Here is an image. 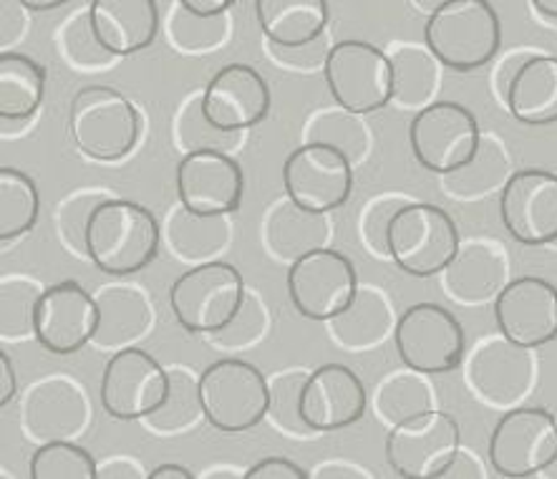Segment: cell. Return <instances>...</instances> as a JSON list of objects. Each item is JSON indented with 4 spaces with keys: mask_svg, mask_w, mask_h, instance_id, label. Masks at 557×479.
Segmentation results:
<instances>
[{
    "mask_svg": "<svg viewBox=\"0 0 557 479\" xmlns=\"http://www.w3.org/2000/svg\"><path fill=\"white\" fill-rule=\"evenodd\" d=\"M162 228L145 205L109 197L94 210L86 228V253L101 273L126 278L157 258Z\"/></svg>",
    "mask_w": 557,
    "mask_h": 479,
    "instance_id": "1",
    "label": "cell"
},
{
    "mask_svg": "<svg viewBox=\"0 0 557 479\" xmlns=\"http://www.w3.org/2000/svg\"><path fill=\"white\" fill-rule=\"evenodd\" d=\"M424 44L444 69H484L503 46V23L490 0H447L429 13Z\"/></svg>",
    "mask_w": 557,
    "mask_h": 479,
    "instance_id": "2",
    "label": "cell"
},
{
    "mask_svg": "<svg viewBox=\"0 0 557 479\" xmlns=\"http://www.w3.org/2000/svg\"><path fill=\"white\" fill-rule=\"evenodd\" d=\"M69 134L84 157L119 162L137 147L141 119L137 107L114 86H82L69 103Z\"/></svg>",
    "mask_w": 557,
    "mask_h": 479,
    "instance_id": "3",
    "label": "cell"
},
{
    "mask_svg": "<svg viewBox=\"0 0 557 479\" xmlns=\"http://www.w3.org/2000/svg\"><path fill=\"white\" fill-rule=\"evenodd\" d=\"M248 285L233 262L207 260L185 270L170 287V306L182 329L212 335L240 310Z\"/></svg>",
    "mask_w": 557,
    "mask_h": 479,
    "instance_id": "4",
    "label": "cell"
},
{
    "mask_svg": "<svg viewBox=\"0 0 557 479\" xmlns=\"http://www.w3.org/2000/svg\"><path fill=\"white\" fill-rule=\"evenodd\" d=\"M459 230L447 210L429 202H406L388 225V258L413 278L447 270L459 253Z\"/></svg>",
    "mask_w": 557,
    "mask_h": 479,
    "instance_id": "5",
    "label": "cell"
},
{
    "mask_svg": "<svg viewBox=\"0 0 557 479\" xmlns=\"http://www.w3.org/2000/svg\"><path fill=\"white\" fill-rule=\"evenodd\" d=\"M205 419L225 434H243L268 419V377L243 358H220L200 373Z\"/></svg>",
    "mask_w": 557,
    "mask_h": 479,
    "instance_id": "6",
    "label": "cell"
},
{
    "mask_svg": "<svg viewBox=\"0 0 557 479\" xmlns=\"http://www.w3.org/2000/svg\"><path fill=\"white\" fill-rule=\"evenodd\" d=\"M323 76L333 101L354 111L373 114L394 101V61L384 48L369 41H338L329 48Z\"/></svg>",
    "mask_w": 557,
    "mask_h": 479,
    "instance_id": "7",
    "label": "cell"
},
{
    "mask_svg": "<svg viewBox=\"0 0 557 479\" xmlns=\"http://www.w3.org/2000/svg\"><path fill=\"white\" fill-rule=\"evenodd\" d=\"M490 465L499 477L528 479L557 465V419L543 406H509L490 434Z\"/></svg>",
    "mask_w": 557,
    "mask_h": 479,
    "instance_id": "8",
    "label": "cell"
},
{
    "mask_svg": "<svg viewBox=\"0 0 557 479\" xmlns=\"http://www.w3.org/2000/svg\"><path fill=\"white\" fill-rule=\"evenodd\" d=\"M409 144L417 162L434 174H451L476 157L482 132L465 103L429 101L413 114Z\"/></svg>",
    "mask_w": 557,
    "mask_h": 479,
    "instance_id": "9",
    "label": "cell"
},
{
    "mask_svg": "<svg viewBox=\"0 0 557 479\" xmlns=\"http://www.w3.org/2000/svg\"><path fill=\"white\" fill-rule=\"evenodd\" d=\"M394 343L406 369L424 377L455 371L467 351L465 329L440 303H413L406 308L396 321Z\"/></svg>",
    "mask_w": 557,
    "mask_h": 479,
    "instance_id": "10",
    "label": "cell"
},
{
    "mask_svg": "<svg viewBox=\"0 0 557 479\" xmlns=\"http://www.w3.org/2000/svg\"><path fill=\"white\" fill-rule=\"evenodd\" d=\"M461 450V429L447 412L429 409L388 427L386 459L401 479H440Z\"/></svg>",
    "mask_w": 557,
    "mask_h": 479,
    "instance_id": "11",
    "label": "cell"
},
{
    "mask_svg": "<svg viewBox=\"0 0 557 479\" xmlns=\"http://www.w3.org/2000/svg\"><path fill=\"white\" fill-rule=\"evenodd\" d=\"M358 293L354 262L331 245L315 247L288 266V295L293 308L308 321L329 323L351 306Z\"/></svg>",
    "mask_w": 557,
    "mask_h": 479,
    "instance_id": "12",
    "label": "cell"
},
{
    "mask_svg": "<svg viewBox=\"0 0 557 479\" xmlns=\"http://www.w3.org/2000/svg\"><path fill=\"white\" fill-rule=\"evenodd\" d=\"M170 394V369L139 346L119 348L103 366L101 406L119 421H141Z\"/></svg>",
    "mask_w": 557,
    "mask_h": 479,
    "instance_id": "13",
    "label": "cell"
},
{
    "mask_svg": "<svg viewBox=\"0 0 557 479\" xmlns=\"http://www.w3.org/2000/svg\"><path fill=\"white\" fill-rule=\"evenodd\" d=\"M283 187L310 212L341 210L354 192V162L346 151L323 142H306L283 164Z\"/></svg>",
    "mask_w": 557,
    "mask_h": 479,
    "instance_id": "14",
    "label": "cell"
},
{
    "mask_svg": "<svg viewBox=\"0 0 557 479\" xmlns=\"http://www.w3.org/2000/svg\"><path fill=\"white\" fill-rule=\"evenodd\" d=\"M499 214L512 240L528 247L557 243V174L540 167L512 172L499 195Z\"/></svg>",
    "mask_w": 557,
    "mask_h": 479,
    "instance_id": "15",
    "label": "cell"
},
{
    "mask_svg": "<svg viewBox=\"0 0 557 479\" xmlns=\"http://www.w3.org/2000/svg\"><path fill=\"white\" fill-rule=\"evenodd\" d=\"M91 425V402L82 383L71 377H46L26 391L21 402V427L30 442L82 437Z\"/></svg>",
    "mask_w": 557,
    "mask_h": 479,
    "instance_id": "16",
    "label": "cell"
},
{
    "mask_svg": "<svg viewBox=\"0 0 557 479\" xmlns=\"http://www.w3.org/2000/svg\"><path fill=\"white\" fill-rule=\"evenodd\" d=\"M99 329V303L82 283L49 285L36 308L34 339L55 356H71L89 346Z\"/></svg>",
    "mask_w": 557,
    "mask_h": 479,
    "instance_id": "17",
    "label": "cell"
},
{
    "mask_svg": "<svg viewBox=\"0 0 557 479\" xmlns=\"http://www.w3.org/2000/svg\"><path fill=\"white\" fill-rule=\"evenodd\" d=\"M245 174L230 151H187L177 164V197L197 214H235L240 210Z\"/></svg>",
    "mask_w": 557,
    "mask_h": 479,
    "instance_id": "18",
    "label": "cell"
},
{
    "mask_svg": "<svg viewBox=\"0 0 557 479\" xmlns=\"http://www.w3.org/2000/svg\"><path fill=\"white\" fill-rule=\"evenodd\" d=\"M495 321L517 346H547L557 339V287L545 278H515L497 293Z\"/></svg>",
    "mask_w": 557,
    "mask_h": 479,
    "instance_id": "19",
    "label": "cell"
},
{
    "mask_svg": "<svg viewBox=\"0 0 557 479\" xmlns=\"http://www.w3.org/2000/svg\"><path fill=\"white\" fill-rule=\"evenodd\" d=\"M273 107L265 76L248 63H227L202 89V109L222 132H248L262 124Z\"/></svg>",
    "mask_w": 557,
    "mask_h": 479,
    "instance_id": "20",
    "label": "cell"
},
{
    "mask_svg": "<svg viewBox=\"0 0 557 479\" xmlns=\"http://www.w3.org/2000/svg\"><path fill=\"white\" fill-rule=\"evenodd\" d=\"M467 381L474 394L492 406H515L535 383L532 348L517 346L503 333L484 339L467 364Z\"/></svg>",
    "mask_w": 557,
    "mask_h": 479,
    "instance_id": "21",
    "label": "cell"
},
{
    "mask_svg": "<svg viewBox=\"0 0 557 479\" xmlns=\"http://www.w3.org/2000/svg\"><path fill=\"white\" fill-rule=\"evenodd\" d=\"M300 409L315 434H329L363 419L369 412V391L346 364H323L308 373Z\"/></svg>",
    "mask_w": 557,
    "mask_h": 479,
    "instance_id": "22",
    "label": "cell"
},
{
    "mask_svg": "<svg viewBox=\"0 0 557 479\" xmlns=\"http://www.w3.org/2000/svg\"><path fill=\"white\" fill-rule=\"evenodd\" d=\"M99 329L91 346L119 351L147 339L154 326V306L139 285H101L97 293Z\"/></svg>",
    "mask_w": 557,
    "mask_h": 479,
    "instance_id": "23",
    "label": "cell"
},
{
    "mask_svg": "<svg viewBox=\"0 0 557 479\" xmlns=\"http://www.w3.org/2000/svg\"><path fill=\"white\" fill-rule=\"evenodd\" d=\"M331 212H310L293 202L288 195L273 202L262 222V240H265L268 253L288 266L315 247L331 245Z\"/></svg>",
    "mask_w": 557,
    "mask_h": 479,
    "instance_id": "24",
    "label": "cell"
},
{
    "mask_svg": "<svg viewBox=\"0 0 557 479\" xmlns=\"http://www.w3.org/2000/svg\"><path fill=\"white\" fill-rule=\"evenodd\" d=\"M91 23L111 53H139L154 44L159 34L157 0H91Z\"/></svg>",
    "mask_w": 557,
    "mask_h": 479,
    "instance_id": "25",
    "label": "cell"
},
{
    "mask_svg": "<svg viewBox=\"0 0 557 479\" xmlns=\"http://www.w3.org/2000/svg\"><path fill=\"white\" fill-rule=\"evenodd\" d=\"M507 258L499 245L487 240H472L461 245L457 258L444 270V285L447 293L459 303L474 306V303L490 300L492 295L507 285Z\"/></svg>",
    "mask_w": 557,
    "mask_h": 479,
    "instance_id": "26",
    "label": "cell"
},
{
    "mask_svg": "<svg viewBox=\"0 0 557 479\" xmlns=\"http://www.w3.org/2000/svg\"><path fill=\"white\" fill-rule=\"evenodd\" d=\"M230 214H197L185 205L172 207L166 212L162 237L174 258L189 266L214 260L233 240V228L227 222Z\"/></svg>",
    "mask_w": 557,
    "mask_h": 479,
    "instance_id": "27",
    "label": "cell"
},
{
    "mask_svg": "<svg viewBox=\"0 0 557 479\" xmlns=\"http://www.w3.org/2000/svg\"><path fill=\"white\" fill-rule=\"evenodd\" d=\"M394 329V306L376 285H358L351 306L329 321L333 341L354 354L376 348Z\"/></svg>",
    "mask_w": 557,
    "mask_h": 479,
    "instance_id": "28",
    "label": "cell"
},
{
    "mask_svg": "<svg viewBox=\"0 0 557 479\" xmlns=\"http://www.w3.org/2000/svg\"><path fill=\"white\" fill-rule=\"evenodd\" d=\"M505 103L520 124H557V56L532 53L509 84Z\"/></svg>",
    "mask_w": 557,
    "mask_h": 479,
    "instance_id": "29",
    "label": "cell"
},
{
    "mask_svg": "<svg viewBox=\"0 0 557 479\" xmlns=\"http://www.w3.org/2000/svg\"><path fill=\"white\" fill-rule=\"evenodd\" d=\"M255 15L268 44L285 48L318 41L331 21L329 0H255Z\"/></svg>",
    "mask_w": 557,
    "mask_h": 479,
    "instance_id": "30",
    "label": "cell"
},
{
    "mask_svg": "<svg viewBox=\"0 0 557 479\" xmlns=\"http://www.w3.org/2000/svg\"><path fill=\"white\" fill-rule=\"evenodd\" d=\"M46 96V69L18 51L0 53V119L21 124L41 109Z\"/></svg>",
    "mask_w": 557,
    "mask_h": 479,
    "instance_id": "31",
    "label": "cell"
},
{
    "mask_svg": "<svg viewBox=\"0 0 557 479\" xmlns=\"http://www.w3.org/2000/svg\"><path fill=\"white\" fill-rule=\"evenodd\" d=\"M205 419V406L200 394V377H195L187 366L170 369V394L157 412L141 421L152 434H185Z\"/></svg>",
    "mask_w": 557,
    "mask_h": 479,
    "instance_id": "32",
    "label": "cell"
},
{
    "mask_svg": "<svg viewBox=\"0 0 557 479\" xmlns=\"http://www.w3.org/2000/svg\"><path fill=\"white\" fill-rule=\"evenodd\" d=\"M164 36L180 53H210L230 41L233 19L230 13L200 15L174 0L164 19Z\"/></svg>",
    "mask_w": 557,
    "mask_h": 479,
    "instance_id": "33",
    "label": "cell"
},
{
    "mask_svg": "<svg viewBox=\"0 0 557 479\" xmlns=\"http://www.w3.org/2000/svg\"><path fill=\"white\" fill-rule=\"evenodd\" d=\"M396 91L394 103L404 109H421L426 107L432 94L440 86V59L419 46H396L392 53Z\"/></svg>",
    "mask_w": 557,
    "mask_h": 479,
    "instance_id": "34",
    "label": "cell"
},
{
    "mask_svg": "<svg viewBox=\"0 0 557 479\" xmlns=\"http://www.w3.org/2000/svg\"><path fill=\"white\" fill-rule=\"evenodd\" d=\"M429 409H434V389L426 383L424 373L411 369L386 377L373 394V412L386 427L401 425Z\"/></svg>",
    "mask_w": 557,
    "mask_h": 479,
    "instance_id": "35",
    "label": "cell"
},
{
    "mask_svg": "<svg viewBox=\"0 0 557 479\" xmlns=\"http://www.w3.org/2000/svg\"><path fill=\"white\" fill-rule=\"evenodd\" d=\"M41 195L34 177L15 167H0V240L11 243L36 228Z\"/></svg>",
    "mask_w": 557,
    "mask_h": 479,
    "instance_id": "36",
    "label": "cell"
},
{
    "mask_svg": "<svg viewBox=\"0 0 557 479\" xmlns=\"http://www.w3.org/2000/svg\"><path fill=\"white\" fill-rule=\"evenodd\" d=\"M55 46H59L61 59L74 71H103L119 59L97 36L89 5L78 8L61 23L55 30Z\"/></svg>",
    "mask_w": 557,
    "mask_h": 479,
    "instance_id": "37",
    "label": "cell"
},
{
    "mask_svg": "<svg viewBox=\"0 0 557 479\" xmlns=\"http://www.w3.org/2000/svg\"><path fill=\"white\" fill-rule=\"evenodd\" d=\"M46 287L28 275H3L0 281V339L23 341L36 335V308Z\"/></svg>",
    "mask_w": 557,
    "mask_h": 479,
    "instance_id": "38",
    "label": "cell"
},
{
    "mask_svg": "<svg viewBox=\"0 0 557 479\" xmlns=\"http://www.w3.org/2000/svg\"><path fill=\"white\" fill-rule=\"evenodd\" d=\"M509 159L503 144H499L495 137H482L480 151L476 157L461 170L444 174L447 177V189L457 197H482L487 192L505 187V182L509 180Z\"/></svg>",
    "mask_w": 557,
    "mask_h": 479,
    "instance_id": "39",
    "label": "cell"
},
{
    "mask_svg": "<svg viewBox=\"0 0 557 479\" xmlns=\"http://www.w3.org/2000/svg\"><path fill=\"white\" fill-rule=\"evenodd\" d=\"M306 369H285L277 371L275 377L268 379L270 404H268V421L281 434L290 439H310L315 431L306 425L300 398H304V386L308 379Z\"/></svg>",
    "mask_w": 557,
    "mask_h": 479,
    "instance_id": "40",
    "label": "cell"
},
{
    "mask_svg": "<svg viewBox=\"0 0 557 479\" xmlns=\"http://www.w3.org/2000/svg\"><path fill=\"white\" fill-rule=\"evenodd\" d=\"M358 116L361 114H354L341 103L333 109H318L306 122V142L331 144V147L346 151L354 164L361 162L369 151V132Z\"/></svg>",
    "mask_w": 557,
    "mask_h": 479,
    "instance_id": "41",
    "label": "cell"
},
{
    "mask_svg": "<svg viewBox=\"0 0 557 479\" xmlns=\"http://www.w3.org/2000/svg\"><path fill=\"white\" fill-rule=\"evenodd\" d=\"M240 134L245 132H222L207 119L202 109V91H197L189 96V99H185L172 122L174 147L185 151V155L197 149L230 151L240 147Z\"/></svg>",
    "mask_w": 557,
    "mask_h": 479,
    "instance_id": "42",
    "label": "cell"
},
{
    "mask_svg": "<svg viewBox=\"0 0 557 479\" xmlns=\"http://www.w3.org/2000/svg\"><path fill=\"white\" fill-rule=\"evenodd\" d=\"M30 479H99V462L71 439L38 444L28 465Z\"/></svg>",
    "mask_w": 557,
    "mask_h": 479,
    "instance_id": "43",
    "label": "cell"
},
{
    "mask_svg": "<svg viewBox=\"0 0 557 479\" xmlns=\"http://www.w3.org/2000/svg\"><path fill=\"white\" fill-rule=\"evenodd\" d=\"M109 197H114L109 189L82 187L63 197L61 205L55 207V233H59L61 245L71 255H76V258L89 260V253H86V228H89L94 210Z\"/></svg>",
    "mask_w": 557,
    "mask_h": 479,
    "instance_id": "44",
    "label": "cell"
},
{
    "mask_svg": "<svg viewBox=\"0 0 557 479\" xmlns=\"http://www.w3.org/2000/svg\"><path fill=\"white\" fill-rule=\"evenodd\" d=\"M270 326H273V318H270L265 300H262V295L258 291L248 287L237 316L222 331L207 335V341H210L212 346L225 351L258 346V343L268 335Z\"/></svg>",
    "mask_w": 557,
    "mask_h": 479,
    "instance_id": "45",
    "label": "cell"
},
{
    "mask_svg": "<svg viewBox=\"0 0 557 479\" xmlns=\"http://www.w3.org/2000/svg\"><path fill=\"white\" fill-rule=\"evenodd\" d=\"M406 202L404 195H379L366 202L358 222V233L366 245V250L376 255V258H388V225H392L394 214L401 210Z\"/></svg>",
    "mask_w": 557,
    "mask_h": 479,
    "instance_id": "46",
    "label": "cell"
},
{
    "mask_svg": "<svg viewBox=\"0 0 557 479\" xmlns=\"http://www.w3.org/2000/svg\"><path fill=\"white\" fill-rule=\"evenodd\" d=\"M28 11L21 0H0V48L11 51L28 34Z\"/></svg>",
    "mask_w": 557,
    "mask_h": 479,
    "instance_id": "47",
    "label": "cell"
},
{
    "mask_svg": "<svg viewBox=\"0 0 557 479\" xmlns=\"http://www.w3.org/2000/svg\"><path fill=\"white\" fill-rule=\"evenodd\" d=\"M308 477L310 472H306L304 467L285 457L260 459L258 465H252L248 472H245V479H308Z\"/></svg>",
    "mask_w": 557,
    "mask_h": 479,
    "instance_id": "48",
    "label": "cell"
},
{
    "mask_svg": "<svg viewBox=\"0 0 557 479\" xmlns=\"http://www.w3.org/2000/svg\"><path fill=\"white\" fill-rule=\"evenodd\" d=\"M99 479H149V472L139 459L129 454H116V457L99 462Z\"/></svg>",
    "mask_w": 557,
    "mask_h": 479,
    "instance_id": "49",
    "label": "cell"
},
{
    "mask_svg": "<svg viewBox=\"0 0 557 479\" xmlns=\"http://www.w3.org/2000/svg\"><path fill=\"white\" fill-rule=\"evenodd\" d=\"M313 479H373L369 469H363L361 465H354L348 459H329L323 465H318L313 472H310Z\"/></svg>",
    "mask_w": 557,
    "mask_h": 479,
    "instance_id": "50",
    "label": "cell"
},
{
    "mask_svg": "<svg viewBox=\"0 0 557 479\" xmlns=\"http://www.w3.org/2000/svg\"><path fill=\"white\" fill-rule=\"evenodd\" d=\"M484 477H490V475H487V469H484L482 462L476 459L472 452L459 450V454L451 459V465L444 469L440 479H484Z\"/></svg>",
    "mask_w": 557,
    "mask_h": 479,
    "instance_id": "51",
    "label": "cell"
},
{
    "mask_svg": "<svg viewBox=\"0 0 557 479\" xmlns=\"http://www.w3.org/2000/svg\"><path fill=\"white\" fill-rule=\"evenodd\" d=\"M530 56H532L530 51H515V53H509L503 63H499V69L495 71V91L503 101L507 99L509 84H512L517 71H520V66L530 59Z\"/></svg>",
    "mask_w": 557,
    "mask_h": 479,
    "instance_id": "52",
    "label": "cell"
},
{
    "mask_svg": "<svg viewBox=\"0 0 557 479\" xmlns=\"http://www.w3.org/2000/svg\"><path fill=\"white\" fill-rule=\"evenodd\" d=\"M15 391H18V379H15V369L11 356L0 354V406H5L15 398Z\"/></svg>",
    "mask_w": 557,
    "mask_h": 479,
    "instance_id": "53",
    "label": "cell"
},
{
    "mask_svg": "<svg viewBox=\"0 0 557 479\" xmlns=\"http://www.w3.org/2000/svg\"><path fill=\"white\" fill-rule=\"evenodd\" d=\"M180 3L200 15H220L230 13V8H233L237 0H180Z\"/></svg>",
    "mask_w": 557,
    "mask_h": 479,
    "instance_id": "54",
    "label": "cell"
},
{
    "mask_svg": "<svg viewBox=\"0 0 557 479\" xmlns=\"http://www.w3.org/2000/svg\"><path fill=\"white\" fill-rule=\"evenodd\" d=\"M149 479H195V475L189 472L187 467H182V465H159V467H154L152 472H149Z\"/></svg>",
    "mask_w": 557,
    "mask_h": 479,
    "instance_id": "55",
    "label": "cell"
},
{
    "mask_svg": "<svg viewBox=\"0 0 557 479\" xmlns=\"http://www.w3.org/2000/svg\"><path fill=\"white\" fill-rule=\"evenodd\" d=\"M245 472H248V469L235 467V465H220V467L207 469L202 477L205 479H245Z\"/></svg>",
    "mask_w": 557,
    "mask_h": 479,
    "instance_id": "56",
    "label": "cell"
},
{
    "mask_svg": "<svg viewBox=\"0 0 557 479\" xmlns=\"http://www.w3.org/2000/svg\"><path fill=\"white\" fill-rule=\"evenodd\" d=\"M21 3L34 13H46V11H55V8L69 5L71 0H21Z\"/></svg>",
    "mask_w": 557,
    "mask_h": 479,
    "instance_id": "57",
    "label": "cell"
},
{
    "mask_svg": "<svg viewBox=\"0 0 557 479\" xmlns=\"http://www.w3.org/2000/svg\"><path fill=\"white\" fill-rule=\"evenodd\" d=\"M530 5L535 8L540 15H545V19L557 21V0H530Z\"/></svg>",
    "mask_w": 557,
    "mask_h": 479,
    "instance_id": "58",
    "label": "cell"
},
{
    "mask_svg": "<svg viewBox=\"0 0 557 479\" xmlns=\"http://www.w3.org/2000/svg\"><path fill=\"white\" fill-rule=\"evenodd\" d=\"M442 3H447V0H413V5H417L419 11H424V13L436 11V8H440Z\"/></svg>",
    "mask_w": 557,
    "mask_h": 479,
    "instance_id": "59",
    "label": "cell"
}]
</instances>
